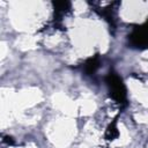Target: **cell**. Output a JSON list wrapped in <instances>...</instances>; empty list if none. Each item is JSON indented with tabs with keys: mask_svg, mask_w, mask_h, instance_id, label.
I'll return each mask as SVG.
<instances>
[{
	"mask_svg": "<svg viewBox=\"0 0 148 148\" xmlns=\"http://www.w3.org/2000/svg\"><path fill=\"white\" fill-rule=\"evenodd\" d=\"M134 38L136 39V43L140 45L148 46V28L145 30H139L134 34Z\"/></svg>",
	"mask_w": 148,
	"mask_h": 148,
	"instance_id": "cell-1",
	"label": "cell"
}]
</instances>
